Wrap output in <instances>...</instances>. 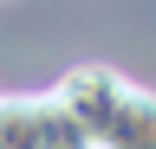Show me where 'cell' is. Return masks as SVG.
<instances>
[{
    "label": "cell",
    "mask_w": 156,
    "mask_h": 149,
    "mask_svg": "<svg viewBox=\"0 0 156 149\" xmlns=\"http://www.w3.org/2000/svg\"><path fill=\"white\" fill-rule=\"evenodd\" d=\"M39 149H91V136L72 123V110L58 97H39Z\"/></svg>",
    "instance_id": "obj_4"
},
{
    "label": "cell",
    "mask_w": 156,
    "mask_h": 149,
    "mask_svg": "<svg viewBox=\"0 0 156 149\" xmlns=\"http://www.w3.org/2000/svg\"><path fill=\"white\" fill-rule=\"evenodd\" d=\"M0 149H39V97H0Z\"/></svg>",
    "instance_id": "obj_3"
},
{
    "label": "cell",
    "mask_w": 156,
    "mask_h": 149,
    "mask_svg": "<svg viewBox=\"0 0 156 149\" xmlns=\"http://www.w3.org/2000/svg\"><path fill=\"white\" fill-rule=\"evenodd\" d=\"M58 104L72 110V123L91 136V149H98V136H104V123H111V110H117V97H124V78H117L111 65H72L65 78H58V91H52Z\"/></svg>",
    "instance_id": "obj_1"
},
{
    "label": "cell",
    "mask_w": 156,
    "mask_h": 149,
    "mask_svg": "<svg viewBox=\"0 0 156 149\" xmlns=\"http://www.w3.org/2000/svg\"><path fill=\"white\" fill-rule=\"evenodd\" d=\"M98 149H156V91H130L124 84V97H117Z\"/></svg>",
    "instance_id": "obj_2"
}]
</instances>
